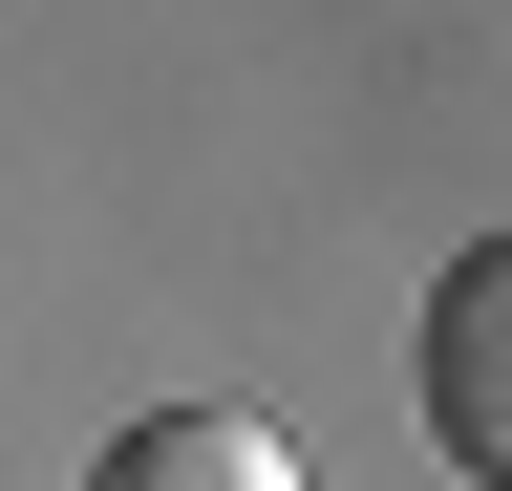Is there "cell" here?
<instances>
[{
  "instance_id": "cell-1",
  "label": "cell",
  "mask_w": 512,
  "mask_h": 491,
  "mask_svg": "<svg viewBox=\"0 0 512 491\" xmlns=\"http://www.w3.org/2000/svg\"><path fill=\"white\" fill-rule=\"evenodd\" d=\"M406 385H427V427H448V449L512 491V235H470V257L427 278V321H406Z\"/></svg>"
},
{
  "instance_id": "cell-2",
  "label": "cell",
  "mask_w": 512,
  "mask_h": 491,
  "mask_svg": "<svg viewBox=\"0 0 512 491\" xmlns=\"http://www.w3.org/2000/svg\"><path fill=\"white\" fill-rule=\"evenodd\" d=\"M86 491H299V449H278L256 406H150V427H107Z\"/></svg>"
}]
</instances>
